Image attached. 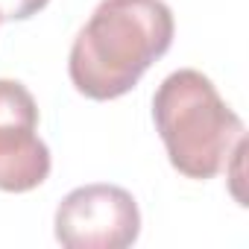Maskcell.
Returning a JSON list of instances; mask_svg holds the SVG:
<instances>
[{
    "label": "cell",
    "mask_w": 249,
    "mask_h": 249,
    "mask_svg": "<svg viewBox=\"0 0 249 249\" xmlns=\"http://www.w3.org/2000/svg\"><path fill=\"white\" fill-rule=\"evenodd\" d=\"M173 33L164 0H100L73 38L68 76L88 100H117L170 50Z\"/></svg>",
    "instance_id": "6da1fadb"
},
{
    "label": "cell",
    "mask_w": 249,
    "mask_h": 249,
    "mask_svg": "<svg viewBox=\"0 0 249 249\" xmlns=\"http://www.w3.org/2000/svg\"><path fill=\"white\" fill-rule=\"evenodd\" d=\"M153 123L173 170L188 179H214L246 138L243 120L220 97L217 85L194 68L173 71L156 88Z\"/></svg>",
    "instance_id": "7a4b0ae2"
},
{
    "label": "cell",
    "mask_w": 249,
    "mask_h": 249,
    "mask_svg": "<svg viewBox=\"0 0 249 249\" xmlns=\"http://www.w3.org/2000/svg\"><path fill=\"white\" fill-rule=\"evenodd\" d=\"M53 231L65 249H126L141 234V208L120 185H82L59 202Z\"/></svg>",
    "instance_id": "3957f363"
},
{
    "label": "cell",
    "mask_w": 249,
    "mask_h": 249,
    "mask_svg": "<svg viewBox=\"0 0 249 249\" xmlns=\"http://www.w3.org/2000/svg\"><path fill=\"white\" fill-rule=\"evenodd\" d=\"M50 167V150L38 138L36 97L18 79H0V191H36Z\"/></svg>",
    "instance_id": "277c9868"
},
{
    "label": "cell",
    "mask_w": 249,
    "mask_h": 249,
    "mask_svg": "<svg viewBox=\"0 0 249 249\" xmlns=\"http://www.w3.org/2000/svg\"><path fill=\"white\" fill-rule=\"evenodd\" d=\"M50 0H0V24L3 21H27L38 15Z\"/></svg>",
    "instance_id": "5b68a950"
}]
</instances>
